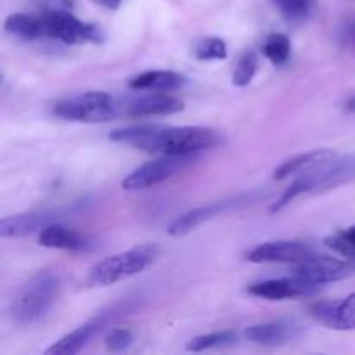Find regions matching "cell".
<instances>
[{
  "instance_id": "obj_12",
  "label": "cell",
  "mask_w": 355,
  "mask_h": 355,
  "mask_svg": "<svg viewBox=\"0 0 355 355\" xmlns=\"http://www.w3.org/2000/svg\"><path fill=\"white\" fill-rule=\"evenodd\" d=\"M300 328L295 322L290 321H274V322H263V324L250 326L245 329V338L253 343L266 347H276L283 345V343L290 342V340L297 338Z\"/></svg>"
},
{
  "instance_id": "obj_23",
  "label": "cell",
  "mask_w": 355,
  "mask_h": 355,
  "mask_svg": "<svg viewBox=\"0 0 355 355\" xmlns=\"http://www.w3.org/2000/svg\"><path fill=\"white\" fill-rule=\"evenodd\" d=\"M262 51H263V55H266L272 64L281 66L290 59L291 42L286 35L274 33L270 35V37H267V40L263 42Z\"/></svg>"
},
{
  "instance_id": "obj_18",
  "label": "cell",
  "mask_w": 355,
  "mask_h": 355,
  "mask_svg": "<svg viewBox=\"0 0 355 355\" xmlns=\"http://www.w3.org/2000/svg\"><path fill=\"white\" fill-rule=\"evenodd\" d=\"M333 156H336V153L333 151V149H314V151L300 153V155L284 159V162L274 170L272 177L276 180H283L290 175H297V173L305 172V170L312 168V166L319 165V163L328 162Z\"/></svg>"
},
{
  "instance_id": "obj_8",
  "label": "cell",
  "mask_w": 355,
  "mask_h": 355,
  "mask_svg": "<svg viewBox=\"0 0 355 355\" xmlns=\"http://www.w3.org/2000/svg\"><path fill=\"white\" fill-rule=\"evenodd\" d=\"M315 250L300 241H269L255 246L246 253L253 263H300L312 259Z\"/></svg>"
},
{
  "instance_id": "obj_28",
  "label": "cell",
  "mask_w": 355,
  "mask_h": 355,
  "mask_svg": "<svg viewBox=\"0 0 355 355\" xmlns=\"http://www.w3.org/2000/svg\"><path fill=\"white\" fill-rule=\"evenodd\" d=\"M336 40L343 51L355 54V14H349L340 23L338 31H336Z\"/></svg>"
},
{
  "instance_id": "obj_30",
  "label": "cell",
  "mask_w": 355,
  "mask_h": 355,
  "mask_svg": "<svg viewBox=\"0 0 355 355\" xmlns=\"http://www.w3.org/2000/svg\"><path fill=\"white\" fill-rule=\"evenodd\" d=\"M94 2L99 3V6H103V7H106V9H110V10H116L118 7L121 6V2H123V0H94Z\"/></svg>"
},
{
  "instance_id": "obj_5",
  "label": "cell",
  "mask_w": 355,
  "mask_h": 355,
  "mask_svg": "<svg viewBox=\"0 0 355 355\" xmlns=\"http://www.w3.org/2000/svg\"><path fill=\"white\" fill-rule=\"evenodd\" d=\"M156 255H158V248L155 245H142L128 252L107 257L94 266V269L90 270V281L99 286H107V284L127 279L142 272L149 263H153Z\"/></svg>"
},
{
  "instance_id": "obj_20",
  "label": "cell",
  "mask_w": 355,
  "mask_h": 355,
  "mask_svg": "<svg viewBox=\"0 0 355 355\" xmlns=\"http://www.w3.org/2000/svg\"><path fill=\"white\" fill-rule=\"evenodd\" d=\"M276 9L293 23H304L314 14L318 2L315 0H270Z\"/></svg>"
},
{
  "instance_id": "obj_21",
  "label": "cell",
  "mask_w": 355,
  "mask_h": 355,
  "mask_svg": "<svg viewBox=\"0 0 355 355\" xmlns=\"http://www.w3.org/2000/svg\"><path fill=\"white\" fill-rule=\"evenodd\" d=\"M328 328L338 329V331L355 329V293L349 295L345 300L336 302Z\"/></svg>"
},
{
  "instance_id": "obj_3",
  "label": "cell",
  "mask_w": 355,
  "mask_h": 355,
  "mask_svg": "<svg viewBox=\"0 0 355 355\" xmlns=\"http://www.w3.org/2000/svg\"><path fill=\"white\" fill-rule=\"evenodd\" d=\"M61 293V279L54 272H40L17 290L10 302V318L19 324H33L52 309Z\"/></svg>"
},
{
  "instance_id": "obj_16",
  "label": "cell",
  "mask_w": 355,
  "mask_h": 355,
  "mask_svg": "<svg viewBox=\"0 0 355 355\" xmlns=\"http://www.w3.org/2000/svg\"><path fill=\"white\" fill-rule=\"evenodd\" d=\"M52 220H54V214H49V211L3 217L0 220V236L2 238H23V236L42 231L45 225L52 224Z\"/></svg>"
},
{
  "instance_id": "obj_14",
  "label": "cell",
  "mask_w": 355,
  "mask_h": 355,
  "mask_svg": "<svg viewBox=\"0 0 355 355\" xmlns=\"http://www.w3.org/2000/svg\"><path fill=\"white\" fill-rule=\"evenodd\" d=\"M234 201H238V200L205 205V207H198V208H194V210L186 211V214L180 215L179 218H175V220L170 224L168 234L173 236V238H180V236L189 234L191 231H194L196 227H200L201 224H205V222L215 218L217 215H220L222 211L227 210V208L234 207Z\"/></svg>"
},
{
  "instance_id": "obj_26",
  "label": "cell",
  "mask_w": 355,
  "mask_h": 355,
  "mask_svg": "<svg viewBox=\"0 0 355 355\" xmlns=\"http://www.w3.org/2000/svg\"><path fill=\"white\" fill-rule=\"evenodd\" d=\"M326 245L343 257H355V227H349L326 239Z\"/></svg>"
},
{
  "instance_id": "obj_13",
  "label": "cell",
  "mask_w": 355,
  "mask_h": 355,
  "mask_svg": "<svg viewBox=\"0 0 355 355\" xmlns=\"http://www.w3.org/2000/svg\"><path fill=\"white\" fill-rule=\"evenodd\" d=\"M104 322H106V315H101V318L85 322L83 326H80V328L73 329L71 333L62 336V338L59 340V342H55L52 347H49V349L45 350V355H75L82 352V350L89 345L90 340L101 331Z\"/></svg>"
},
{
  "instance_id": "obj_1",
  "label": "cell",
  "mask_w": 355,
  "mask_h": 355,
  "mask_svg": "<svg viewBox=\"0 0 355 355\" xmlns=\"http://www.w3.org/2000/svg\"><path fill=\"white\" fill-rule=\"evenodd\" d=\"M355 180V155L333 156L328 162H322L312 168L305 170L298 175V179L281 194L279 200L270 207V214H277L293 200L302 194L322 193V191L335 189L343 184Z\"/></svg>"
},
{
  "instance_id": "obj_25",
  "label": "cell",
  "mask_w": 355,
  "mask_h": 355,
  "mask_svg": "<svg viewBox=\"0 0 355 355\" xmlns=\"http://www.w3.org/2000/svg\"><path fill=\"white\" fill-rule=\"evenodd\" d=\"M257 69H259V58L255 52L248 51L239 58L238 64H236L234 75H232V83L236 87H246L255 76Z\"/></svg>"
},
{
  "instance_id": "obj_31",
  "label": "cell",
  "mask_w": 355,
  "mask_h": 355,
  "mask_svg": "<svg viewBox=\"0 0 355 355\" xmlns=\"http://www.w3.org/2000/svg\"><path fill=\"white\" fill-rule=\"evenodd\" d=\"M343 107H345L347 113H355V96L350 97V99L347 101L345 106H343Z\"/></svg>"
},
{
  "instance_id": "obj_15",
  "label": "cell",
  "mask_w": 355,
  "mask_h": 355,
  "mask_svg": "<svg viewBox=\"0 0 355 355\" xmlns=\"http://www.w3.org/2000/svg\"><path fill=\"white\" fill-rule=\"evenodd\" d=\"M38 243L44 248L66 250V252H83V250L89 248V239L83 238L73 229L55 224V222L42 229L40 234H38Z\"/></svg>"
},
{
  "instance_id": "obj_4",
  "label": "cell",
  "mask_w": 355,
  "mask_h": 355,
  "mask_svg": "<svg viewBox=\"0 0 355 355\" xmlns=\"http://www.w3.org/2000/svg\"><path fill=\"white\" fill-rule=\"evenodd\" d=\"M123 113V106L106 92H85L61 101L54 106L55 116L69 121L103 123Z\"/></svg>"
},
{
  "instance_id": "obj_7",
  "label": "cell",
  "mask_w": 355,
  "mask_h": 355,
  "mask_svg": "<svg viewBox=\"0 0 355 355\" xmlns=\"http://www.w3.org/2000/svg\"><path fill=\"white\" fill-rule=\"evenodd\" d=\"M194 162H196V155H163L162 158L144 163L128 173L121 182V187L125 191H141L158 186L175 173L186 170Z\"/></svg>"
},
{
  "instance_id": "obj_10",
  "label": "cell",
  "mask_w": 355,
  "mask_h": 355,
  "mask_svg": "<svg viewBox=\"0 0 355 355\" xmlns=\"http://www.w3.org/2000/svg\"><path fill=\"white\" fill-rule=\"evenodd\" d=\"M295 276L302 277L304 281L315 284V286H322V284L345 279L349 276V267L345 262L333 259V257L314 255L305 262L297 263Z\"/></svg>"
},
{
  "instance_id": "obj_27",
  "label": "cell",
  "mask_w": 355,
  "mask_h": 355,
  "mask_svg": "<svg viewBox=\"0 0 355 355\" xmlns=\"http://www.w3.org/2000/svg\"><path fill=\"white\" fill-rule=\"evenodd\" d=\"M104 343H106V349L110 352L120 354L130 349L132 343H134V335L125 328L111 329L106 335V338H104Z\"/></svg>"
},
{
  "instance_id": "obj_17",
  "label": "cell",
  "mask_w": 355,
  "mask_h": 355,
  "mask_svg": "<svg viewBox=\"0 0 355 355\" xmlns=\"http://www.w3.org/2000/svg\"><path fill=\"white\" fill-rule=\"evenodd\" d=\"M186 85V76L175 71H146L134 76L128 82V87L134 90H144V92H173Z\"/></svg>"
},
{
  "instance_id": "obj_11",
  "label": "cell",
  "mask_w": 355,
  "mask_h": 355,
  "mask_svg": "<svg viewBox=\"0 0 355 355\" xmlns=\"http://www.w3.org/2000/svg\"><path fill=\"white\" fill-rule=\"evenodd\" d=\"M184 110V103L168 92H151L137 99L123 104V113L128 116H159V114H173Z\"/></svg>"
},
{
  "instance_id": "obj_2",
  "label": "cell",
  "mask_w": 355,
  "mask_h": 355,
  "mask_svg": "<svg viewBox=\"0 0 355 355\" xmlns=\"http://www.w3.org/2000/svg\"><path fill=\"white\" fill-rule=\"evenodd\" d=\"M222 142L224 135L210 127H158V130L141 146V149L159 155L184 156L217 148Z\"/></svg>"
},
{
  "instance_id": "obj_19",
  "label": "cell",
  "mask_w": 355,
  "mask_h": 355,
  "mask_svg": "<svg viewBox=\"0 0 355 355\" xmlns=\"http://www.w3.org/2000/svg\"><path fill=\"white\" fill-rule=\"evenodd\" d=\"M6 31L12 37L21 38V40H38L44 38V30H42V19L40 16H33V14H10L3 24Z\"/></svg>"
},
{
  "instance_id": "obj_29",
  "label": "cell",
  "mask_w": 355,
  "mask_h": 355,
  "mask_svg": "<svg viewBox=\"0 0 355 355\" xmlns=\"http://www.w3.org/2000/svg\"><path fill=\"white\" fill-rule=\"evenodd\" d=\"M38 7H42V12H51V10H71L73 0H35Z\"/></svg>"
},
{
  "instance_id": "obj_9",
  "label": "cell",
  "mask_w": 355,
  "mask_h": 355,
  "mask_svg": "<svg viewBox=\"0 0 355 355\" xmlns=\"http://www.w3.org/2000/svg\"><path fill=\"white\" fill-rule=\"evenodd\" d=\"M321 286L307 283L302 277H281V279H267L248 286V293L253 297L266 298V300H284V298H297L314 295Z\"/></svg>"
},
{
  "instance_id": "obj_6",
  "label": "cell",
  "mask_w": 355,
  "mask_h": 355,
  "mask_svg": "<svg viewBox=\"0 0 355 355\" xmlns=\"http://www.w3.org/2000/svg\"><path fill=\"white\" fill-rule=\"evenodd\" d=\"M40 19L44 38H54L69 45L101 44L104 40V31L97 24L83 23L73 16L71 10L42 12Z\"/></svg>"
},
{
  "instance_id": "obj_22",
  "label": "cell",
  "mask_w": 355,
  "mask_h": 355,
  "mask_svg": "<svg viewBox=\"0 0 355 355\" xmlns=\"http://www.w3.org/2000/svg\"><path fill=\"white\" fill-rule=\"evenodd\" d=\"M238 340V333L236 331H218L211 333V335H201L187 342L186 349L189 352H205L210 349H218V347H227Z\"/></svg>"
},
{
  "instance_id": "obj_24",
  "label": "cell",
  "mask_w": 355,
  "mask_h": 355,
  "mask_svg": "<svg viewBox=\"0 0 355 355\" xmlns=\"http://www.w3.org/2000/svg\"><path fill=\"white\" fill-rule=\"evenodd\" d=\"M194 58L198 61H222L227 58V44L217 37L201 38L194 45Z\"/></svg>"
}]
</instances>
